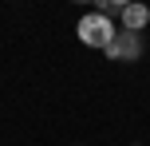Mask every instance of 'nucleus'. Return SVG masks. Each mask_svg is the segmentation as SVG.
Listing matches in <instances>:
<instances>
[{"mask_svg":"<svg viewBox=\"0 0 150 146\" xmlns=\"http://www.w3.org/2000/svg\"><path fill=\"white\" fill-rule=\"evenodd\" d=\"M75 36H79V44L107 51V47L115 44V36H119V24H115L111 16H103V12H87L79 24H75Z\"/></svg>","mask_w":150,"mask_h":146,"instance_id":"1","label":"nucleus"},{"mask_svg":"<svg viewBox=\"0 0 150 146\" xmlns=\"http://www.w3.org/2000/svg\"><path fill=\"white\" fill-rule=\"evenodd\" d=\"M103 55H107L111 63H138V59H142V36H138V32H122V28H119L115 44L107 47Z\"/></svg>","mask_w":150,"mask_h":146,"instance_id":"2","label":"nucleus"},{"mask_svg":"<svg viewBox=\"0 0 150 146\" xmlns=\"http://www.w3.org/2000/svg\"><path fill=\"white\" fill-rule=\"evenodd\" d=\"M146 24H150V8H146V4H138V0L122 4V12H119V28H122V32H138V36H142Z\"/></svg>","mask_w":150,"mask_h":146,"instance_id":"3","label":"nucleus"},{"mask_svg":"<svg viewBox=\"0 0 150 146\" xmlns=\"http://www.w3.org/2000/svg\"><path fill=\"white\" fill-rule=\"evenodd\" d=\"M134 146H138V142H134Z\"/></svg>","mask_w":150,"mask_h":146,"instance_id":"4","label":"nucleus"}]
</instances>
